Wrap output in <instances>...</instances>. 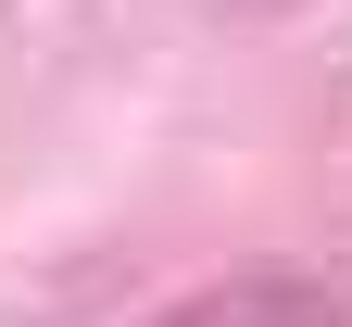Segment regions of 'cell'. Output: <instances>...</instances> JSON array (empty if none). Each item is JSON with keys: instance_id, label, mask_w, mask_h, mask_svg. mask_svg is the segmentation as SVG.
<instances>
[{"instance_id": "cell-1", "label": "cell", "mask_w": 352, "mask_h": 327, "mask_svg": "<svg viewBox=\"0 0 352 327\" xmlns=\"http://www.w3.org/2000/svg\"><path fill=\"white\" fill-rule=\"evenodd\" d=\"M151 327H340V302L315 290V277H227V290H189L176 315H151Z\"/></svg>"}]
</instances>
